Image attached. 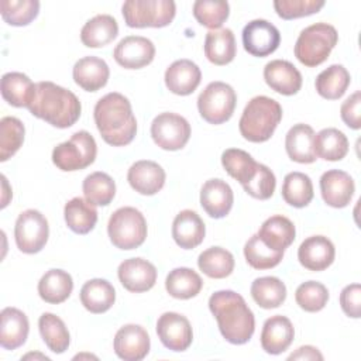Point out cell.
<instances>
[{"label":"cell","instance_id":"1","mask_svg":"<svg viewBox=\"0 0 361 361\" xmlns=\"http://www.w3.org/2000/svg\"><path fill=\"white\" fill-rule=\"evenodd\" d=\"M93 117L102 138L113 145L130 144L137 134V120L130 100L117 92H110L97 100Z\"/></svg>","mask_w":361,"mask_h":361},{"label":"cell","instance_id":"2","mask_svg":"<svg viewBox=\"0 0 361 361\" xmlns=\"http://www.w3.org/2000/svg\"><path fill=\"white\" fill-rule=\"evenodd\" d=\"M209 309L217 320L221 336L231 344H245L254 334V313L244 298L234 290H217L209 299Z\"/></svg>","mask_w":361,"mask_h":361},{"label":"cell","instance_id":"3","mask_svg":"<svg viewBox=\"0 0 361 361\" xmlns=\"http://www.w3.org/2000/svg\"><path fill=\"white\" fill-rule=\"evenodd\" d=\"M27 109L32 116L56 128L73 126L82 111L80 102L75 93L48 80L37 83L34 99Z\"/></svg>","mask_w":361,"mask_h":361},{"label":"cell","instance_id":"4","mask_svg":"<svg viewBox=\"0 0 361 361\" xmlns=\"http://www.w3.org/2000/svg\"><path fill=\"white\" fill-rule=\"evenodd\" d=\"M282 118L281 104L268 96L252 97L241 114L238 128L251 142H264L271 138Z\"/></svg>","mask_w":361,"mask_h":361},{"label":"cell","instance_id":"5","mask_svg":"<svg viewBox=\"0 0 361 361\" xmlns=\"http://www.w3.org/2000/svg\"><path fill=\"white\" fill-rule=\"evenodd\" d=\"M338 41L337 30L327 23H316L300 31L295 44V56L307 68L323 63Z\"/></svg>","mask_w":361,"mask_h":361},{"label":"cell","instance_id":"6","mask_svg":"<svg viewBox=\"0 0 361 361\" xmlns=\"http://www.w3.org/2000/svg\"><path fill=\"white\" fill-rule=\"evenodd\" d=\"M107 233L114 247L134 250L147 238V221L135 207H120L109 219Z\"/></svg>","mask_w":361,"mask_h":361},{"label":"cell","instance_id":"7","mask_svg":"<svg viewBox=\"0 0 361 361\" xmlns=\"http://www.w3.org/2000/svg\"><path fill=\"white\" fill-rule=\"evenodd\" d=\"M121 13L126 24L131 28H161L172 23L176 6L172 0H127Z\"/></svg>","mask_w":361,"mask_h":361},{"label":"cell","instance_id":"8","mask_svg":"<svg viewBox=\"0 0 361 361\" xmlns=\"http://www.w3.org/2000/svg\"><path fill=\"white\" fill-rule=\"evenodd\" d=\"M97 154V145L93 135L85 130H80L72 137L58 144L52 149L54 165L65 172L85 169L94 162Z\"/></svg>","mask_w":361,"mask_h":361},{"label":"cell","instance_id":"9","mask_svg":"<svg viewBox=\"0 0 361 361\" xmlns=\"http://www.w3.org/2000/svg\"><path fill=\"white\" fill-rule=\"evenodd\" d=\"M237 96L234 89L220 80L209 83L197 97V110L210 124H223L234 113Z\"/></svg>","mask_w":361,"mask_h":361},{"label":"cell","instance_id":"10","mask_svg":"<svg viewBox=\"0 0 361 361\" xmlns=\"http://www.w3.org/2000/svg\"><path fill=\"white\" fill-rule=\"evenodd\" d=\"M49 235V226L45 216L34 209L18 214L14 226V238L20 251L25 254L39 252Z\"/></svg>","mask_w":361,"mask_h":361},{"label":"cell","instance_id":"11","mask_svg":"<svg viewBox=\"0 0 361 361\" xmlns=\"http://www.w3.org/2000/svg\"><path fill=\"white\" fill-rule=\"evenodd\" d=\"M151 137L154 142L166 151L183 148L190 138L189 121L176 113H161L151 123Z\"/></svg>","mask_w":361,"mask_h":361},{"label":"cell","instance_id":"12","mask_svg":"<svg viewBox=\"0 0 361 361\" xmlns=\"http://www.w3.org/2000/svg\"><path fill=\"white\" fill-rule=\"evenodd\" d=\"M281 42L279 30L267 20H252L243 30L244 49L252 56H268L276 51Z\"/></svg>","mask_w":361,"mask_h":361},{"label":"cell","instance_id":"13","mask_svg":"<svg viewBox=\"0 0 361 361\" xmlns=\"http://www.w3.org/2000/svg\"><path fill=\"white\" fill-rule=\"evenodd\" d=\"M157 334L161 343L172 351H185L193 340L189 320L175 312H166L157 322Z\"/></svg>","mask_w":361,"mask_h":361},{"label":"cell","instance_id":"14","mask_svg":"<svg viewBox=\"0 0 361 361\" xmlns=\"http://www.w3.org/2000/svg\"><path fill=\"white\" fill-rule=\"evenodd\" d=\"M116 62L126 69H141L149 65L155 56V47L151 39L141 35L124 37L114 48Z\"/></svg>","mask_w":361,"mask_h":361},{"label":"cell","instance_id":"15","mask_svg":"<svg viewBox=\"0 0 361 361\" xmlns=\"http://www.w3.org/2000/svg\"><path fill=\"white\" fill-rule=\"evenodd\" d=\"M149 336L140 324H126L114 336V353L124 361H140L149 353Z\"/></svg>","mask_w":361,"mask_h":361},{"label":"cell","instance_id":"16","mask_svg":"<svg viewBox=\"0 0 361 361\" xmlns=\"http://www.w3.org/2000/svg\"><path fill=\"white\" fill-rule=\"evenodd\" d=\"M121 285L134 293L149 290L157 282V268L144 258L124 259L117 269Z\"/></svg>","mask_w":361,"mask_h":361},{"label":"cell","instance_id":"17","mask_svg":"<svg viewBox=\"0 0 361 361\" xmlns=\"http://www.w3.org/2000/svg\"><path fill=\"white\" fill-rule=\"evenodd\" d=\"M355 185L353 178L340 169H330L320 178V192L326 204L341 209L345 207L354 195Z\"/></svg>","mask_w":361,"mask_h":361},{"label":"cell","instance_id":"18","mask_svg":"<svg viewBox=\"0 0 361 361\" xmlns=\"http://www.w3.org/2000/svg\"><path fill=\"white\" fill-rule=\"evenodd\" d=\"M336 257L333 243L324 235H312L302 241L298 250V259L309 271H323L329 268Z\"/></svg>","mask_w":361,"mask_h":361},{"label":"cell","instance_id":"19","mask_svg":"<svg viewBox=\"0 0 361 361\" xmlns=\"http://www.w3.org/2000/svg\"><path fill=\"white\" fill-rule=\"evenodd\" d=\"M267 85L276 93L292 96L302 87V75L293 63L283 59H274L264 68Z\"/></svg>","mask_w":361,"mask_h":361},{"label":"cell","instance_id":"20","mask_svg":"<svg viewBox=\"0 0 361 361\" xmlns=\"http://www.w3.org/2000/svg\"><path fill=\"white\" fill-rule=\"evenodd\" d=\"M165 171L162 166L154 161L142 159L134 162L127 173V180L130 186L141 195H155L165 185Z\"/></svg>","mask_w":361,"mask_h":361},{"label":"cell","instance_id":"21","mask_svg":"<svg viewBox=\"0 0 361 361\" xmlns=\"http://www.w3.org/2000/svg\"><path fill=\"white\" fill-rule=\"evenodd\" d=\"M234 195L227 182L223 179H209L200 190V204L203 210L213 219L227 216L233 207Z\"/></svg>","mask_w":361,"mask_h":361},{"label":"cell","instance_id":"22","mask_svg":"<svg viewBox=\"0 0 361 361\" xmlns=\"http://www.w3.org/2000/svg\"><path fill=\"white\" fill-rule=\"evenodd\" d=\"M295 329L292 322L282 316L275 314L265 320L261 331V347L268 354H281L292 344Z\"/></svg>","mask_w":361,"mask_h":361},{"label":"cell","instance_id":"23","mask_svg":"<svg viewBox=\"0 0 361 361\" xmlns=\"http://www.w3.org/2000/svg\"><path fill=\"white\" fill-rule=\"evenodd\" d=\"M202 80L200 68L190 59H178L165 71V85L169 92L188 96L196 90Z\"/></svg>","mask_w":361,"mask_h":361},{"label":"cell","instance_id":"24","mask_svg":"<svg viewBox=\"0 0 361 361\" xmlns=\"http://www.w3.org/2000/svg\"><path fill=\"white\" fill-rule=\"evenodd\" d=\"M72 75L79 87L86 92H97L106 86L110 76V69L106 61L90 55L76 61Z\"/></svg>","mask_w":361,"mask_h":361},{"label":"cell","instance_id":"25","mask_svg":"<svg viewBox=\"0 0 361 361\" xmlns=\"http://www.w3.org/2000/svg\"><path fill=\"white\" fill-rule=\"evenodd\" d=\"M206 234V227L200 216L193 210H182L176 214L172 223V237L183 250L197 247Z\"/></svg>","mask_w":361,"mask_h":361},{"label":"cell","instance_id":"26","mask_svg":"<svg viewBox=\"0 0 361 361\" xmlns=\"http://www.w3.org/2000/svg\"><path fill=\"white\" fill-rule=\"evenodd\" d=\"M0 345L6 350L21 347L30 331L27 316L16 307H4L0 313Z\"/></svg>","mask_w":361,"mask_h":361},{"label":"cell","instance_id":"27","mask_svg":"<svg viewBox=\"0 0 361 361\" xmlns=\"http://www.w3.org/2000/svg\"><path fill=\"white\" fill-rule=\"evenodd\" d=\"M288 157L299 164H312L316 161L314 131L310 126L299 123L289 128L285 137Z\"/></svg>","mask_w":361,"mask_h":361},{"label":"cell","instance_id":"28","mask_svg":"<svg viewBox=\"0 0 361 361\" xmlns=\"http://www.w3.org/2000/svg\"><path fill=\"white\" fill-rule=\"evenodd\" d=\"M257 235L269 248L285 252V250L293 243L296 230L288 217L275 214L262 223Z\"/></svg>","mask_w":361,"mask_h":361},{"label":"cell","instance_id":"29","mask_svg":"<svg viewBox=\"0 0 361 361\" xmlns=\"http://www.w3.org/2000/svg\"><path fill=\"white\" fill-rule=\"evenodd\" d=\"M118 34V24L110 14H97L87 20L80 30V39L85 47L102 48L111 42Z\"/></svg>","mask_w":361,"mask_h":361},{"label":"cell","instance_id":"30","mask_svg":"<svg viewBox=\"0 0 361 361\" xmlns=\"http://www.w3.org/2000/svg\"><path fill=\"white\" fill-rule=\"evenodd\" d=\"M116 300V290L113 285L102 278H94L80 289V302L86 310L99 314L107 312Z\"/></svg>","mask_w":361,"mask_h":361},{"label":"cell","instance_id":"31","mask_svg":"<svg viewBox=\"0 0 361 361\" xmlns=\"http://www.w3.org/2000/svg\"><path fill=\"white\" fill-rule=\"evenodd\" d=\"M1 96L3 99L14 107H28L34 99L37 83L21 73V72H8L1 76Z\"/></svg>","mask_w":361,"mask_h":361},{"label":"cell","instance_id":"32","mask_svg":"<svg viewBox=\"0 0 361 361\" xmlns=\"http://www.w3.org/2000/svg\"><path fill=\"white\" fill-rule=\"evenodd\" d=\"M73 289L72 276L63 269H49L47 271L38 282L39 298L51 305H58L65 302Z\"/></svg>","mask_w":361,"mask_h":361},{"label":"cell","instance_id":"33","mask_svg":"<svg viewBox=\"0 0 361 361\" xmlns=\"http://www.w3.org/2000/svg\"><path fill=\"white\" fill-rule=\"evenodd\" d=\"M204 55L214 65H227L235 56V38L230 28L212 30L204 38Z\"/></svg>","mask_w":361,"mask_h":361},{"label":"cell","instance_id":"34","mask_svg":"<svg viewBox=\"0 0 361 361\" xmlns=\"http://www.w3.org/2000/svg\"><path fill=\"white\" fill-rule=\"evenodd\" d=\"M66 226L76 234H87L97 223V210L94 204L83 197L71 199L63 207Z\"/></svg>","mask_w":361,"mask_h":361},{"label":"cell","instance_id":"35","mask_svg":"<svg viewBox=\"0 0 361 361\" xmlns=\"http://www.w3.org/2000/svg\"><path fill=\"white\" fill-rule=\"evenodd\" d=\"M350 82L351 76L348 71L343 65L334 63L317 75L314 87L322 97L327 100H337L345 93Z\"/></svg>","mask_w":361,"mask_h":361},{"label":"cell","instance_id":"36","mask_svg":"<svg viewBox=\"0 0 361 361\" xmlns=\"http://www.w3.org/2000/svg\"><path fill=\"white\" fill-rule=\"evenodd\" d=\"M202 286L203 281L200 275L186 267L172 269L165 279L166 292L176 299L195 298L202 290Z\"/></svg>","mask_w":361,"mask_h":361},{"label":"cell","instance_id":"37","mask_svg":"<svg viewBox=\"0 0 361 361\" xmlns=\"http://www.w3.org/2000/svg\"><path fill=\"white\" fill-rule=\"evenodd\" d=\"M314 152L322 159L340 161L348 152V140L337 128H323L314 134Z\"/></svg>","mask_w":361,"mask_h":361},{"label":"cell","instance_id":"38","mask_svg":"<svg viewBox=\"0 0 361 361\" xmlns=\"http://www.w3.org/2000/svg\"><path fill=\"white\" fill-rule=\"evenodd\" d=\"M251 296L262 309L281 306L286 299V286L276 276H261L251 283Z\"/></svg>","mask_w":361,"mask_h":361},{"label":"cell","instance_id":"39","mask_svg":"<svg viewBox=\"0 0 361 361\" xmlns=\"http://www.w3.org/2000/svg\"><path fill=\"white\" fill-rule=\"evenodd\" d=\"M38 327L44 343L52 353L62 354L68 350L71 336L62 319L54 313H42L38 319Z\"/></svg>","mask_w":361,"mask_h":361},{"label":"cell","instance_id":"40","mask_svg":"<svg viewBox=\"0 0 361 361\" xmlns=\"http://www.w3.org/2000/svg\"><path fill=\"white\" fill-rule=\"evenodd\" d=\"M221 165L226 172L238 180L243 186L254 178L258 168V162H255L248 152L240 148L226 149L221 154Z\"/></svg>","mask_w":361,"mask_h":361},{"label":"cell","instance_id":"41","mask_svg":"<svg viewBox=\"0 0 361 361\" xmlns=\"http://www.w3.org/2000/svg\"><path fill=\"white\" fill-rule=\"evenodd\" d=\"M197 267L209 278L221 279L233 272L234 257L226 248L210 247L199 255Z\"/></svg>","mask_w":361,"mask_h":361},{"label":"cell","instance_id":"42","mask_svg":"<svg viewBox=\"0 0 361 361\" xmlns=\"http://www.w3.org/2000/svg\"><path fill=\"white\" fill-rule=\"evenodd\" d=\"M85 199L94 206H107L116 195V183L106 172H93L87 175L82 185Z\"/></svg>","mask_w":361,"mask_h":361},{"label":"cell","instance_id":"43","mask_svg":"<svg viewBox=\"0 0 361 361\" xmlns=\"http://www.w3.org/2000/svg\"><path fill=\"white\" fill-rule=\"evenodd\" d=\"M282 197L293 207H305L313 199V183L303 172H290L283 178Z\"/></svg>","mask_w":361,"mask_h":361},{"label":"cell","instance_id":"44","mask_svg":"<svg viewBox=\"0 0 361 361\" xmlns=\"http://www.w3.org/2000/svg\"><path fill=\"white\" fill-rule=\"evenodd\" d=\"M25 128L17 117H3L0 120V161L11 158L24 142Z\"/></svg>","mask_w":361,"mask_h":361},{"label":"cell","instance_id":"45","mask_svg":"<svg viewBox=\"0 0 361 361\" xmlns=\"http://www.w3.org/2000/svg\"><path fill=\"white\" fill-rule=\"evenodd\" d=\"M244 257L255 269H269L276 267L282 258L283 251H275L265 245L257 234H254L244 245Z\"/></svg>","mask_w":361,"mask_h":361},{"label":"cell","instance_id":"46","mask_svg":"<svg viewBox=\"0 0 361 361\" xmlns=\"http://www.w3.org/2000/svg\"><path fill=\"white\" fill-rule=\"evenodd\" d=\"M39 11V1L37 0H1L0 13L3 20L16 27L30 24Z\"/></svg>","mask_w":361,"mask_h":361},{"label":"cell","instance_id":"47","mask_svg":"<svg viewBox=\"0 0 361 361\" xmlns=\"http://www.w3.org/2000/svg\"><path fill=\"white\" fill-rule=\"evenodd\" d=\"M230 6L227 1L197 0L193 3V16L199 24L210 30H217L228 18Z\"/></svg>","mask_w":361,"mask_h":361},{"label":"cell","instance_id":"48","mask_svg":"<svg viewBox=\"0 0 361 361\" xmlns=\"http://www.w3.org/2000/svg\"><path fill=\"white\" fill-rule=\"evenodd\" d=\"M296 303L305 312H319L322 310L329 300V290L327 288L316 281H307L298 286L295 292Z\"/></svg>","mask_w":361,"mask_h":361},{"label":"cell","instance_id":"49","mask_svg":"<svg viewBox=\"0 0 361 361\" xmlns=\"http://www.w3.org/2000/svg\"><path fill=\"white\" fill-rule=\"evenodd\" d=\"M324 6L323 0H275L274 8L283 20L306 17L320 11Z\"/></svg>","mask_w":361,"mask_h":361},{"label":"cell","instance_id":"50","mask_svg":"<svg viewBox=\"0 0 361 361\" xmlns=\"http://www.w3.org/2000/svg\"><path fill=\"white\" fill-rule=\"evenodd\" d=\"M275 186H276V179L274 172L268 166L258 164L254 178L243 188L250 196L259 200H267L274 195Z\"/></svg>","mask_w":361,"mask_h":361},{"label":"cell","instance_id":"51","mask_svg":"<svg viewBox=\"0 0 361 361\" xmlns=\"http://www.w3.org/2000/svg\"><path fill=\"white\" fill-rule=\"evenodd\" d=\"M340 306L348 317L358 319L361 316V286H360V283L347 285L341 290Z\"/></svg>","mask_w":361,"mask_h":361},{"label":"cell","instance_id":"52","mask_svg":"<svg viewBox=\"0 0 361 361\" xmlns=\"http://www.w3.org/2000/svg\"><path fill=\"white\" fill-rule=\"evenodd\" d=\"M341 120L353 130H358L361 127V93L360 90L354 92L350 97H347L340 107Z\"/></svg>","mask_w":361,"mask_h":361},{"label":"cell","instance_id":"53","mask_svg":"<svg viewBox=\"0 0 361 361\" xmlns=\"http://www.w3.org/2000/svg\"><path fill=\"white\" fill-rule=\"evenodd\" d=\"M288 360H323V355L313 345H302L295 353H292Z\"/></svg>","mask_w":361,"mask_h":361}]
</instances>
